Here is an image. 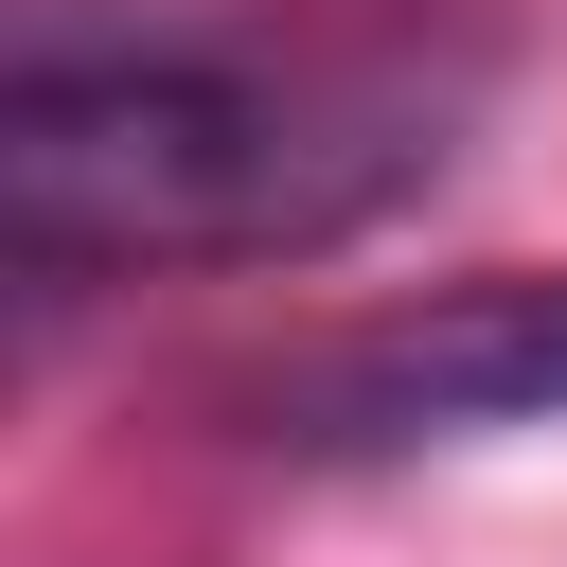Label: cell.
<instances>
[{
  "mask_svg": "<svg viewBox=\"0 0 567 567\" xmlns=\"http://www.w3.org/2000/svg\"><path fill=\"white\" fill-rule=\"evenodd\" d=\"M408 177H443V89L390 53H35L0 106V248L35 301H71L89 266H195V248H337L354 213H390Z\"/></svg>",
  "mask_w": 567,
  "mask_h": 567,
  "instance_id": "1",
  "label": "cell"
},
{
  "mask_svg": "<svg viewBox=\"0 0 567 567\" xmlns=\"http://www.w3.org/2000/svg\"><path fill=\"white\" fill-rule=\"evenodd\" d=\"M496 425H567V266L425 284L390 319H337L301 372H266L284 461H425V443H496Z\"/></svg>",
  "mask_w": 567,
  "mask_h": 567,
  "instance_id": "2",
  "label": "cell"
}]
</instances>
